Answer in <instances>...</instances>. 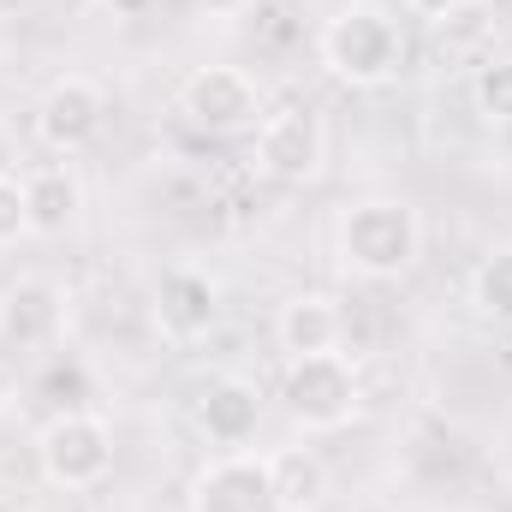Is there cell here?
<instances>
[{"instance_id":"7","label":"cell","mask_w":512,"mask_h":512,"mask_svg":"<svg viewBox=\"0 0 512 512\" xmlns=\"http://www.w3.org/2000/svg\"><path fill=\"white\" fill-rule=\"evenodd\" d=\"M191 512H280L274 495V471H268V453H221L197 471L191 483Z\"/></svg>"},{"instance_id":"17","label":"cell","mask_w":512,"mask_h":512,"mask_svg":"<svg viewBox=\"0 0 512 512\" xmlns=\"http://www.w3.org/2000/svg\"><path fill=\"white\" fill-rule=\"evenodd\" d=\"M30 239V203H24V179L0 173V251Z\"/></svg>"},{"instance_id":"14","label":"cell","mask_w":512,"mask_h":512,"mask_svg":"<svg viewBox=\"0 0 512 512\" xmlns=\"http://www.w3.org/2000/svg\"><path fill=\"white\" fill-rule=\"evenodd\" d=\"M268 471H274L280 512H316L328 501V465H322L310 447H280V453H268Z\"/></svg>"},{"instance_id":"22","label":"cell","mask_w":512,"mask_h":512,"mask_svg":"<svg viewBox=\"0 0 512 512\" xmlns=\"http://www.w3.org/2000/svg\"><path fill=\"white\" fill-rule=\"evenodd\" d=\"M209 6H239V0H209Z\"/></svg>"},{"instance_id":"6","label":"cell","mask_w":512,"mask_h":512,"mask_svg":"<svg viewBox=\"0 0 512 512\" xmlns=\"http://www.w3.org/2000/svg\"><path fill=\"white\" fill-rule=\"evenodd\" d=\"M328 155V131L310 108H280L256 126V173H268L274 185H304L322 173Z\"/></svg>"},{"instance_id":"20","label":"cell","mask_w":512,"mask_h":512,"mask_svg":"<svg viewBox=\"0 0 512 512\" xmlns=\"http://www.w3.org/2000/svg\"><path fill=\"white\" fill-rule=\"evenodd\" d=\"M495 143H501V155H507V161H512V120H507V126H501V131H495Z\"/></svg>"},{"instance_id":"13","label":"cell","mask_w":512,"mask_h":512,"mask_svg":"<svg viewBox=\"0 0 512 512\" xmlns=\"http://www.w3.org/2000/svg\"><path fill=\"white\" fill-rule=\"evenodd\" d=\"M54 328H60V298H54L48 280H24V286L6 292V304H0V340L36 346V340H48Z\"/></svg>"},{"instance_id":"18","label":"cell","mask_w":512,"mask_h":512,"mask_svg":"<svg viewBox=\"0 0 512 512\" xmlns=\"http://www.w3.org/2000/svg\"><path fill=\"white\" fill-rule=\"evenodd\" d=\"M405 6H411L417 18H429V24H441V18H447V12H459L465 0H405Z\"/></svg>"},{"instance_id":"10","label":"cell","mask_w":512,"mask_h":512,"mask_svg":"<svg viewBox=\"0 0 512 512\" xmlns=\"http://www.w3.org/2000/svg\"><path fill=\"white\" fill-rule=\"evenodd\" d=\"M340 334H346V316L334 298L322 292H292L274 316V340L286 358H316V352H340Z\"/></svg>"},{"instance_id":"12","label":"cell","mask_w":512,"mask_h":512,"mask_svg":"<svg viewBox=\"0 0 512 512\" xmlns=\"http://www.w3.org/2000/svg\"><path fill=\"white\" fill-rule=\"evenodd\" d=\"M24 203H30V233H66L84 209V185L72 167H36L24 173Z\"/></svg>"},{"instance_id":"19","label":"cell","mask_w":512,"mask_h":512,"mask_svg":"<svg viewBox=\"0 0 512 512\" xmlns=\"http://www.w3.org/2000/svg\"><path fill=\"white\" fill-rule=\"evenodd\" d=\"M102 6H108L114 18H143V12H149L155 0H102Z\"/></svg>"},{"instance_id":"5","label":"cell","mask_w":512,"mask_h":512,"mask_svg":"<svg viewBox=\"0 0 512 512\" xmlns=\"http://www.w3.org/2000/svg\"><path fill=\"white\" fill-rule=\"evenodd\" d=\"M179 114L209 137H233V131L262 126V84L245 66H197L179 84Z\"/></svg>"},{"instance_id":"4","label":"cell","mask_w":512,"mask_h":512,"mask_svg":"<svg viewBox=\"0 0 512 512\" xmlns=\"http://www.w3.org/2000/svg\"><path fill=\"white\" fill-rule=\"evenodd\" d=\"M280 399H286L292 423H304V429H346L358 417V405H364V387H358L352 358L316 352V358H292Z\"/></svg>"},{"instance_id":"3","label":"cell","mask_w":512,"mask_h":512,"mask_svg":"<svg viewBox=\"0 0 512 512\" xmlns=\"http://www.w3.org/2000/svg\"><path fill=\"white\" fill-rule=\"evenodd\" d=\"M36 459L54 489H96L114 471V429L90 411H60V417H48Z\"/></svg>"},{"instance_id":"9","label":"cell","mask_w":512,"mask_h":512,"mask_svg":"<svg viewBox=\"0 0 512 512\" xmlns=\"http://www.w3.org/2000/svg\"><path fill=\"white\" fill-rule=\"evenodd\" d=\"M215 316H221V292H215L209 274H197V268L161 274V286H155V322H161L167 340H203L215 328Z\"/></svg>"},{"instance_id":"2","label":"cell","mask_w":512,"mask_h":512,"mask_svg":"<svg viewBox=\"0 0 512 512\" xmlns=\"http://www.w3.org/2000/svg\"><path fill=\"white\" fill-rule=\"evenodd\" d=\"M322 66H328L340 84H352V90H376L387 78H399V66H405V36H399V24L387 18L376 0H352V6H340V12L328 18V30H322Z\"/></svg>"},{"instance_id":"15","label":"cell","mask_w":512,"mask_h":512,"mask_svg":"<svg viewBox=\"0 0 512 512\" xmlns=\"http://www.w3.org/2000/svg\"><path fill=\"white\" fill-rule=\"evenodd\" d=\"M471 298H477V310H483L489 322L512 328V245L477 262V274H471Z\"/></svg>"},{"instance_id":"1","label":"cell","mask_w":512,"mask_h":512,"mask_svg":"<svg viewBox=\"0 0 512 512\" xmlns=\"http://www.w3.org/2000/svg\"><path fill=\"white\" fill-rule=\"evenodd\" d=\"M334 251L358 280H399L423 256V221L405 197H358L352 209H340Z\"/></svg>"},{"instance_id":"16","label":"cell","mask_w":512,"mask_h":512,"mask_svg":"<svg viewBox=\"0 0 512 512\" xmlns=\"http://www.w3.org/2000/svg\"><path fill=\"white\" fill-rule=\"evenodd\" d=\"M471 102L489 126L501 131L512 120V54H489L477 72H471Z\"/></svg>"},{"instance_id":"21","label":"cell","mask_w":512,"mask_h":512,"mask_svg":"<svg viewBox=\"0 0 512 512\" xmlns=\"http://www.w3.org/2000/svg\"><path fill=\"white\" fill-rule=\"evenodd\" d=\"M18 6H24V0H0V18H6V12H18Z\"/></svg>"},{"instance_id":"11","label":"cell","mask_w":512,"mask_h":512,"mask_svg":"<svg viewBox=\"0 0 512 512\" xmlns=\"http://www.w3.org/2000/svg\"><path fill=\"white\" fill-rule=\"evenodd\" d=\"M262 423V393H256L245 376H221L197 393V429L215 441V447H245Z\"/></svg>"},{"instance_id":"8","label":"cell","mask_w":512,"mask_h":512,"mask_svg":"<svg viewBox=\"0 0 512 512\" xmlns=\"http://www.w3.org/2000/svg\"><path fill=\"white\" fill-rule=\"evenodd\" d=\"M102 120H108V96H102V84L84 78V72L54 78V84L42 90V102H36V137H42L48 149H60V155H78L84 143H96Z\"/></svg>"}]
</instances>
